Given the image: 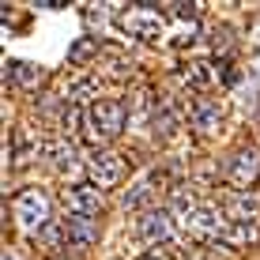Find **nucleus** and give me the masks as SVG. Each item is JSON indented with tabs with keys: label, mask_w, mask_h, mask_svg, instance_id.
I'll use <instances>...</instances> for the list:
<instances>
[{
	"label": "nucleus",
	"mask_w": 260,
	"mask_h": 260,
	"mask_svg": "<svg viewBox=\"0 0 260 260\" xmlns=\"http://www.w3.org/2000/svg\"><path fill=\"white\" fill-rule=\"evenodd\" d=\"M12 215H15V226H19L23 234H42V230L49 226V219H53V204L42 189H23L12 200Z\"/></svg>",
	"instance_id": "nucleus-2"
},
{
	"label": "nucleus",
	"mask_w": 260,
	"mask_h": 260,
	"mask_svg": "<svg viewBox=\"0 0 260 260\" xmlns=\"http://www.w3.org/2000/svg\"><path fill=\"white\" fill-rule=\"evenodd\" d=\"M42 79H46V72H42L38 64H30V60H8V64H4V83H12V87L34 91Z\"/></svg>",
	"instance_id": "nucleus-13"
},
{
	"label": "nucleus",
	"mask_w": 260,
	"mask_h": 260,
	"mask_svg": "<svg viewBox=\"0 0 260 260\" xmlns=\"http://www.w3.org/2000/svg\"><path fill=\"white\" fill-rule=\"evenodd\" d=\"M60 204L68 208V215H94L102 211V189H94V185H68L64 192H60Z\"/></svg>",
	"instance_id": "nucleus-9"
},
{
	"label": "nucleus",
	"mask_w": 260,
	"mask_h": 260,
	"mask_svg": "<svg viewBox=\"0 0 260 260\" xmlns=\"http://www.w3.org/2000/svg\"><path fill=\"white\" fill-rule=\"evenodd\" d=\"M181 230L189 234L192 241H200V245H211V241H219L222 226H226V215L219 208H211V204H196L189 215H181Z\"/></svg>",
	"instance_id": "nucleus-4"
},
{
	"label": "nucleus",
	"mask_w": 260,
	"mask_h": 260,
	"mask_svg": "<svg viewBox=\"0 0 260 260\" xmlns=\"http://www.w3.org/2000/svg\"><path fill=\"white\" fill-rule=\"evenodd\" d=\"M181 79H185V83L192 87L196 94H204V91L211 87V79H215V68L208 64V60H192V64L181 72Z\"/></svg>",
	"instance_id": "nucleus-15"
},
{
	"label": "nucleus",
	"mask_w": 260,
	"mask_h": 260,
	"mask_svg": "<svg viewBox=\"0 0 260 260\" xmlns=\"http://www.w3.org/2000/svg\"><path fill=\"white\" fill-rule=\"evenodd\" d=\"M219 241L226 249H253L260 241V226L253 219H226V226H222Z\"/></svg>",
	"instance_id": "nucleus-12"
},
{
	"label": "nucleus",
	"mask_w": 260,
	"mask_h": 260,
	"mask_svg": "<svg viewBox=\"0 0 260 260\" xmlns=\"http://www.w3.org/2000/svg\"><path fill=\"white\" fill-rule=\"evenodd\" d=\"M174 46H189V42H196V26H192V19H177V26L174 30Z\"/></svg>",
	"instance_id": "nucleus-18"
},
{
	"label": "nucleus",
	"mask_w": 260,
	"mask_h": 260,
	"mask_svg": "<svg viewBox=\"0 0 260 260\" xmlns=\"http://www.w3.org/2000/svg\"><path fill=\"white\" fill-rule=\"evenodd\" d=\"M117 26L128 38H140V42H158L166 34V19L158 12V4H132L128 12L117 15Z\"/></svg>",
	"instance_id": "nucleus-3"
},
{
	"label": "nucleus",
	"mask_w": 260,
	"mask_h": 260,
	"mask_svg": "<svg viewBox=\"0 0 260 260\" xmlns=\"http://www.w3.org/2000/svg\"><path fill=\"white\" fill-rule=\"evenodd\" d=\"M87 174H91V185L94 189H113L124 174V162L117 151H106V147H94L91 158H87Z\"/></svg>",
	"instance_id": "nucleus-7"
},
{
	"label": "nucleus",
	"mask_w": 260,
	"mask_h": 260,
	"mask_svg": "<svg viewBox=\"0 0 260 260\" xmlns=\"http://www.w3.org/2000/svg\"><path fill=\"white\" fill-rule=\"evenodd\" d=\"M226 219H253L256 222V215H260V204L253 200L249 192H234L230 189V196H226Z\"/></svg>",
	"instance_id": "nucleus-14"
},
{
	"label": "nucleus",
	"mask_w": 260,
	"mask_h": 260,
	"mask_svg": "<svg viewBox=\"0 0 260 260\" xmlns=\"http://www.w3.org/2000/svg\"><path fill=\"white\" fill-rule=\"evenodd\" d=\"M211 46H215V49H222V53L230 49V30H226V26H215V34H211Z\"/></svg>",
	"instance_id": "nucleus-19"
},
{
	"label": "nucleus",
	"mask_w": 260,
	"mask_h": 260,
	"mask_svg": "<svg viewBox=\"0 0 260 260\" xmlns=\"http://www.w3.org/2000/svg\"><path fill=\"white\" fill-rule=\"evenodd\" d=\"M136 230H140V238L147 241V245H170V241H174V215L158 211V208H147L143 219L136 222Z\"/></svg>",
	"instance_id": "nucleus-8"
},
{
	"label": "nucleus",
	"mask_w": 260,
	"mask_h": 260,
	"mask_svg": "<svg viewBox=\"0 0 260 260\" xmlns=\"http://www.w3.org/2000/svg\"><path fill=\"white\" fill-rule=\"evenodd\" d=\"M226 181L234 185V192H249L260 181V155L253 147H238L226 158Z\"/></svg>",
	"instance_id": "nucleus-6"
},
{
	"label": "nucleus",
	"mask_w": 260,
	"mask_h": 260,
	"mask_svg": "<svg viewBox=\"0 0 260 260\" xmlns=\"http://www.w3.org/2000/svg\"><path fill=\"white\" fill-rule=\"evenodd\" d=\"M140 260H162V256H158V253H143Z\"/></svg>",
	"instance_id": "nucleus-20"
},
{
	"label": "nucleus",
	"mask_w": 260,
	"mask_h": 260,
	"mask_svg": "<svg viewBox=\"0 0 260 260\" xmlns=\"http://www.w3.org/2000/svg\"><path fill=\"white\" fill-rule=\"evenodd\" d=\"M124 121H128V110H124L121 98H94L91 106H87V124H83V136L94 143V147H102V143L117 140Z\"/></svg>",
	"instance_id": "nucleus-1"
},
{
	"label": "nucleus",
	"mask_w": 260,
	"mask_h": 260,
	"mask_svg": "<svg viewBox=\"0 0 260 260\" xmlns=\"http://www.w3.org/2000/svg\"><path fill=\"white\" fill-rule=\"evenodd\" d=\"M46 155L53 158V166H57V170H68L72 162H76V147H72L68 140H49L46 143Z\"/></svg>",
	"instance_id": "nucleus-17"
},
{
	"label": "nucleus",
	"mask_w": 260,
	"mask_h": 260,
	"mask_svg": "<svg viewBox=\"0 0 260 260\" xmlns=\"http://www.w3.org/2000/svg\"><path fill=\"white\" fill-rule=\"evenodd\" d=\"M98 53H102V42H98V38H79L76 46L68 49V64L72 68H83L87 60H98Z\"/></svg>",
	"instance_id": "nucleus-16"
},
{
	"label": "nucleus",
	"mask_w": 260,
	"mask_h": 260,
	"mask_svg": "<svg viewBox=\"0 0 260 260\" xmlns=\"http://www.w3.org/2000/svg\"><path fill=\"white\" fill-rule=\"evenodd\" d=\"M158 181H162V174H158V170H147V174H140L136 181L124 189V208H132V211L147 208V204L158 196Z\"/></svg>",
	"instance_id": "nucleus-11"
},
{
	"label": "nucleus",
	"mask_w": 260,
	"mask_h": 260,
	"mask_svg": "<svg viewBox=\"0 0 260 260\" xmlns=\"http://www.w3.org/2000/svg\"><path fill=\"white\" fill-rule=\"evenodd\" d=\"M98 238H102V226H98V219H91V215H68L60 222V241H64V249H72V253H91L98 245Z\"/></svg>",
	"instance_id": "nucleus-5"
},
{
	"label": "nucleus",
	"mask_w": 260,
	"mask_h": 260,
	"mask_svg": "<svg viewBox=\"0 0 260 260\" xmlns=\"http://www.w3.org/2000/svg\"><path fill=\"white\" fill-rule=\"evenodd\" d=\"M189 124H192L196 132H219L222 106L215 102V98H208V94H196L192 102H189Z\"/></svg>",
	"instance_id": "nucleus-10"
},
{
	"label": "nucleus",
	"mask_w": 260,
	"mask_h": 260,
	"mask_svg": "<svg viewBox=\"0 0 260 260\" xmlns=\"http://www.w3.org/2000/svg\"><path fill=\"white\" fill-rule=\"evenodd\" d=\"M4 260H15V256H8V253H4Z\"/></svg>",
	"instance_id": "nucleus-21"
}]
</instances>
